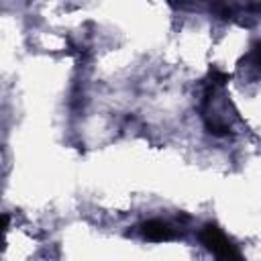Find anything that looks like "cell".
<instances>
[{
	"instance_id": "cell-3",
	"label": "cell",
	"mask_w": 261,
	"mask_h": 261,
	"mask_svg": "<svg viewBox=\"0 0 261 261\" xmlns=\"http://www.w3.org/2000/svg\"><path fill=\"white\" fill-rule=\"evenodd\" d=\"M249 61H253V65L261 67V41H259V43H255V45L251 47V53H249Z\"/></svg>"
},
{
	"instance_id": "cell-2",
	"label": "cell",
	"mask_w": 261,
	"mask_h": 261,
	"mask_svg": "<svg viewBox=\"0 0 261 261\" xmlns=\"http://www.w3.org/2000/svg\"><path fill=\"white\" fill-rule=\"evenodd\" d=\"M141 234L143 239L147 241H153V243H163V241H173L177 237V228L167 222V220H161V218H151L147 222L141 224Z\"/></svg>"
},
{
	"instance_id": "cell-1",
	"label": "cell",
	"mask_w": 261,
	"mask_h": 261,
	"mask_svg": "<svg viewBox=\"0 0 261 261\" xmlns=\"http://www.w3.org/2000/svg\"><path fill=\"white\" fill-rule=\"evenodd\" d=\"M198 239L218 259H241V251L237 249V245H232V241L224 234V230L214 222H206L198 230Z\"/></svg>"
}]
</instances>
